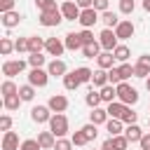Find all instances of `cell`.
<instances>
[{
  "label": "cell",
  "mask_w": 150,
  "mask_h": 150,
  "mask_svg": "<svg viewBox=\"0 0 150 150\" xmlns=\"http://www.w3.org/2000/svg\"><path fill=\"white\" fill-rule=\"evenodd\" d=\"M117 101L124 105H134V103H138V91L129 82H120L117 84Z\"/></svg>",
  "instance_id": "1"
},
{
  "label": "cell",
  "mask_w": 150,
  "mask_h": 150,
  "mask_svg": "<svg viewBox=\"0 0 150 150\" xmlns=\"http://www.w3.org/2000/svg\"><path fill=\"white\" fill-rule=\"evenodd\" d=\"M49 131H52L56 138H63V136L68 134V117H66L63 112L52 115V120H49Z\"/></svg>",
  "instance_id": "2"
},
{
  "label": "cell",
  "mask_w": 150,
  "mask_h": 150,
  "mask_svg": "<svg viewBox=\"0 0 150 150\" xmlns=\"http://www.w3.org/2000/svg\"><path fill=\"white\" fill-rule=\"evenodd\" d=\"M40 26H45V28H54V26H59L61 21H63V14H61V9H52V12H40Z\"/></svg>",
  "instance_id": "3"
},
{
  "label": "cell",
  "mask_w": 150,
  "mask_h": 150,
  "mask_svg": "<svg viewBox=\"0 0 150 150\" xmlns=\"http://www.w3.org/2000/svg\"><path fill=\"white\" fill-rule=\"evenodd\" d=\"M23 68H26V61H21V59H9V61L2 63V75H5L7 80H12L14 75L23 73Z\"/></svg>",
  "instance_id": "4"
},
{
  "label": "cell",
  "mask_w": 150,
  "mask_h": 150,
  "mask_svg": "<svg viewBox=\"0 0 150 150\" xmlns=\"http://www.w3.org/2000/svg\"><path fill=\"white\" fill-rule=\"evenodd\" d=\"M98 42H101L103 52H115V47H117V35H115V30H112V28H103L101 35H98Z\"/></svg>",
  "instance_id": "5"
},
{
  "label": "cell",
  "mask_w": 150,
  "mask_h": 150,
  "mask_svg": "<svg viewBox=\"0 0 150 150\" xmlns=\"http://www.w3.org/2000/svg\"><path fill=\"white\" fill-rule=\"evenodd\" d=\"M47 82H49L47 68H30V73H28V84H33V87H47Z\"/></svg>",
  "instance_id": "6"
},
{
  "label": "cell",
  "mask_w": 150,
  "mask_h": 150,
  "mask_svg": "<svg viewBox=\"0 0 150 150\" xmlns=\"http://www.w3.org/2000/svg\"><path fill=\"white\" fill-rule=\"evenodd\" d=\"M59 9H61V14H63V19H66V21H77V19H80V14H82V9L77 7V2H73V0H66Z\"/></svg>",
  "instance_id": "7"
},
{
  "label": "cell",
  "mask_w": 150,
  "mask_h": 150,
  "mask_svg": "<svg viewBox=\"0 0 150 150\" xmlns=\"http://www.w3.org/2000/svg\"><path fill=\"white\" fill-rule=\"evenodd\" d=\"M52 110H49V105H35L33 110H30V120L35 122V124H49V120H52Z\"/></svg>",
  "instance_id": "8"
},
{
  "label": "cell",
  "mask_w": 150,
  "mask_h": 150,
  "mask_svg": "<svg viewBox=\"0 0 150 150\" xmlns=\"http://www.w3.org/2000/svg\"><path fill=\"white\" fill-rule=\"evenodd\" d=\"M45 52L54 59H59L63 52H66V42L59 40V38H47V45H45Z\"/></svg>",
  "instance_id": "9"
},
{
  "label": "cell",
  "mask_w": 150,
  "mask_h": 150,
  "mask_svg": "<svg viewBox=\"0 0 150 150\" xmlns=\"http://www.w3.org/2000/svg\"><path fill=\"white\" fill-rule=\"evenodd\" d=\"M77 21H80V26H82V28H91L96 21H101V14H98L94 7H89V9H82V14H80V19H77Z\"/></svg>",
  "instance_id": "10"
},
{
  "label": "cell",
  "mask_w": 150,
  "mask_h": 150,
  "mask_svg": "<svg viewBox=\"0 0 150 150\" xmlns=\"http://www.w3.org/2000/svg\"><path fill=\"white\" fill-rule=\"evenodd\" d=\"M134 33H136V26H134L129 19L120 21V26L115 28V35H117V40H129V38H134Z\"/></svg>",
  "instance_id": "11"
},
{
  "label": "cell",
  "mask_w": 150,
  "mask_h": 150,
  "mask_svg": "<svg viewBox=\"0 0 150 150\" xmlns=\"http://www.w3.org/2000/svg\"><path fill=\"white\" fill-rule=\"evenodd\" d=\"M47 73H49V77H63V75L68 73V66H66V61H61V59H52V61L47 63Z\"/></svg>",
  "instance_id": "12"
},
{
  "label": "cell",
  "mask_w": 150,
  "mask_h": 150,
  "mask_svg": "<svg viewBox=\"0 0 150 150\" xmlns=\"http://www.w3.org/2000/svg\"><path fill=\"white\" fill-rule=\"evenodd\" d=\"M47 105H49V110H52L54 115H56V112H66V108H68V98H66L63 94H54V96H49Z\"/></svg>",
  "instance_id": "13"
},
{
  "label": "cell",
  "mask_w": 150,
  "mask_h": 150,
  "mask_svg": "<svg viewBox=\"0 0 150 150\" xmlns=\"http://www.w3.org/2000/svg\"><path fill=\"white\" fill-rule=\"evenodd\" d=\"M0 16H2L0 21H2V26H5V28H16V26L21 23V19H23V14H21V12H16V9L5 12V14H0Z\"/></svg>",
  "instance_id": "14"
},
{
  "label": "cell",
  "mask_w": 150,
  "mask_h": 150,
  "mask_svg": "<svg viewBox=\"0 0 150 150\" xmlns=\"http://www.w3.org/2000/svg\"><path fill=\"white\" fill-rule=\"evenodd\" d=\"M21 143H19V134L16 131H5L2 134V150H19Z\"/></svg>",
  "instance_id": "15"
},
{
  "label": "cell",
  "mask_w": 150,
  "mask_h": 150,
  "mask_svg": "<svg viewBox=\"0 0 150 150\" xmlns=\"http://www.w3.org/2000/svg\"><path fill=\"white\" fill-rule=\"evenodd\" d=\"M115 56H112V52H101L98 56H96V63H98V68H103V70H110V68H115Z\"/></svg>",
  "instance_id": "16"
},
{
  "label": "cell",
  "mask_w": 150,
  "mask_h": 150,
  "mask_svg": "<svg viewBox=\"0 0 150 150\" xmlns=\"http://www.w3.org/2000/svg\"><path fill=\"white\" fill-rule=\"evenodd\" d=\"M108 120H110V115H108L105 108H94V110L89 112V122L96 124V127H98V124H105Z\"/></svg>",
  "instance_id": "17"
},
{
  "label": "cell",
  "mask_w": 150,
  "mask_h": 150,
  "mask_svg": "<svg viewBox=\"0 0 150 150\" xmlns=\"http://www.w3.org/2000/svg\"><path fill=\"white\" fill-rule=\"evenodd\" d=\"M38 143L42 145V150H54L56 136H54L52 131H40V134H38Z\"/></svg>",
  "instance_id": "18"
},
{
  "label": "cell",
  "mask_w": 150,
  "mask_h": 150,
  "mask_svg": "<svg viewBox=\"0 0 150 150\" xmlns=\"http://www.w3.org/2000/svg\"><path fill=\"white\" fill-rule=\"evenodd\" d=\"M105 84H110V80H108V70H103V68L94 70V77H91V87H96V89H103Z\"/></svg>",
  "instance_id": "19"
},
{
  "label": "cell",
  "mask_w": 150,
  "mask_h": 150,
  "mask_svg": "<svg viewBox=\"0 0 150 150\" xmlns=\"http://www.w3.org/2000/svg\"><path fill=\"white\" fill-rule=\"evenodd\" d=\"M63 42H66V49H70V52H77V49L84 47L82 40H80V33H68V35L63 38Z\"/></svg>",
  "instance_id": "20"
},
{
  "label": "cell",
  "mask_w": 150,
  "mask_h": 150,
  "mask_svg": "<svg viewBox=\"0 0 150 150\" xmlns=\"http://www.w3.org/2000/svg\"><path fill=\"white\" fill-rule=\"evenodd\" d=\"M45 45L47 40H42L40 35H28V54H38V52H45Z\"/></svg>",
  "instance_id": "21"
},
{
  "label": "cell",
  "mask_w": 150,
  "mask_h": 150,
  "mask_svg": "<svg viewBox=\"0 0 150 150\" xmlns=\"http://www.w3.org/2000/svg\"><path fill=\"white\" fill-rule=\"evenodd\" d=\"M124 136L129 138V143H138V141L143 138V131H141L138 124H127V127H124Z\"/></svg>",
  "instance_id": "22"
},
{
  "label": "cell",
  "mask_w": 150,
  "mask_h": 150,
  "mask_svg": "<svg viewBox=\"0 0 150 150\" xmlns=\"http://www.w3.org/2000/svg\"><path fill=\"white\" fill-rule=\"evenodd\" d=\"M108 115L112 117V120H122V115H124V110H127V105L124 103H120V101H112V103H108Z\"/></svg>",
  "instance_id": "23"
},
{
  "label": "cell",
  "mask_w": 150,
  "mask_h": 150,
  "mask_svg": "<svg viewBox=\"0 0 150 150\" xmlns=\"http://www.w3.org/2000/svg\"><path fill=\"white\" fill-rule=\"evenodd\" d=\"M105 131L110 134V136H120V134H124V122L122 120H108L105 122Z\"/></svg>",
  "instance_id": "24"
},
{
  "label": "cell",
  "mask_w": 150,
  "mask_h": 150,
  "mask_svg": "<svg viewBox=\"0 0 150 150\" xmlns=\"http://www.w3.org/2000/svg\"><path fill=\"white\" fill-rule=\"evenodd\" d=\"M98 91H101L103 103H112V101H117V87H115V84H105V87L98 89Z\"/></svg>",
  "instance_id": "25"
},
{
  "label": "cell",
  "mask_w": 150,
  "mask_h": 150,
  "mask_svg": "<svg viewBox=\"0 0 150 150\" xmlns=\"http://www.w3.org/2000/svg\"><path fill=\"white\" fill-rule=\"evenodd\" d=\"M101 21H103V26H105V28H112V30L120 26V19H117V14H115V12H110V9L101 14Z\"/></svg>",
  "instance_id": "26"
},
{
  "label": "cell",
  "mask_w": 150,
  "mask_h": 150,
  "mask_svg": "<svg viewBox=\"0 0 150 150\" xmlns=\"http://www.w3.org/2000/svg\"><path fill=\"white\" fill-rule=\"evenodd\" d=\"M101 49H103V47H101V42L96 40V42H91V45H84V47H82V54H84L87 59H96V56L101 54Z\"/></svg>",
  "instance_id": "27"
},
{
  "label": "cell",
  "mask_w": 150,
  "mask_h": 150,
  "mask_svg": "<svg viewBox=\"0 0 150 150\" xmlns=\"http://www.w3.org/2000/svg\"><path fill=\"white\" fill-rule=\"evenodd\" d=\"M75 75H77L80 84H87V82H91L94 70H91V68H87V66H80V68H75Z\"/></svg>",
  "instance_id": "28"
},
{
  "label": "cell",
  "mask_w": 150,
  "mask_h": 150,
  "mask_svg": "<svg viewBox=\"0 0 150 150\" xmlns=\"http://www.w3.org/2000/svg\"><path fill=\"white\" fill-rule=\"evenodd\" d=\"M63 87H66L68 91H75V89L80 87V80H77L75 70H70V73H66V75H63Z\"/></svg>",
  "instance_id": "29"
},
{
  "label": "cell",
  "mask_w": 150,
  "mask_h": 150,
  "mask_svg": "<svg viewBox=\"0 0 150 150\" xmlns=\"http://www.w3.org/2000/svg\"><path fill=\"white\" fill-rule=\"evenodd\" d=\"M84 103H87V105H89L91 110H94V108H98V105L103 103V98H101V91H96V89H91V91H89V94L84 96Z\"/></svg>",
  "instance_id": "30"
},
{
  "label": "cell",
  "mask_w": 150,
  "mask_h": 150,
  "mask_svg": "<svg viewBox=\"0 0 150 150\" xmlns=\"http://www.w3.org/2000/svg\"><path fill=\"white\" fill-rule=\"evenodd\" d=\"M112 56H115L120 63H127V61H129V56H131V52H129V47H127V45H117V47H115V52H112Z\"/></svg>",
  "instance_id": "31"
},
{
  "label": "cell",
  "mask_w": 150,
  "mask_h": 150,
  "mask_svg": "<svg viewBox=\"0 0 150 150\" xmlns=\"http://www.w3.org/2000/svg\"><path fill=\"white\" fill-rule=\"evenodd\" d=\"M0 94H2V98H7V96H14V94H19V87H16L12 80H5V82L0 84Z\"/></svg>",
  "instance_id": "32"
},
{
  "label": "cell",
  "mask_w": 150,
  "mask_h": 150,
  "mask_svg": "<svg viewBox=\"0 0 150 150\" xmlns=\"http://www.w3.org/2000/svg\"><path fill=\"white\" fill-rule=\"evenodd\" d=\"M21 103H23V101H21V96H19V94L2 98V105H5V110H19V105H21Z\"/></svg>",
  "instance_id": "33"
},
{
  "label": "cell",
  "mask_w": 150,
  "mask_h": 150,
  "mask_svg": "<svg viewBox=\"0 0 150 150\" xmlns=\"http://www.w3.org/2000/svg\"><path fill=\"white\" fill-rule=\"evenodd\" d=\"M45 61H47V56H45L42 52H38V54H28V66H30V68H42Z\"/></svg>",
  "instance_id": "34"
},
{
  "label": "cell",
  "mask_w": 150,
  "mask_h": 150,
  "mask_svg": "<svg viewBox=\"0 0 150 150\" xmlns=\"http://www.w3.org/2000/svg\"><path fill=\"white\" fill-rule=\"evenodd\" d=\"M19 96H21V101H33L35 98V87L33 84H21L19 87Z\"/></svg>",
  "instance_id": "35"
},
{
  "label": "cell",
  "mask_w": 150,
  "mask_h": 150,
  "mask_svg": "<svg viewBox=\"0 0 150 150\" xmlns=\"http://www.w3.org/2000/svg\"><path fill=\"white\" fill-rule=\"evenodd\" d=\"M35 7L40 12H52V9H59L56 7V0H35Z\"/></svg>",
  "instance_id": "36"
},
{
  "label": "cell",
  "mask_w": 150,
  "mask_h": 150,
  "mask_svg": "<svg viewBox=\"0 0 150 150\" xmlns=\"http://www.w3.org/2000/svg\"><path fill=\"white\" fill-rule=\"evenodd\" d=\"M12 52H14V42H12L9 38H2V40H0V54H2V56H9Z\"/></svg>",
  "instance_id": "37"
},
{
  "label": "cell",
  "mask_w": 150,
  "mask_h": 150,
  "mask_svg": "<svg viewBox=\"0 0 150 150\" xmlns=\"http://www.w3.org/2000/svg\"><path fill=\"white\" fill-rule=\"evenodd\" d=\"M120 75H122V82H127L129 77H134V66L131 63H120Z\"/></svg>",
  "instance_id": "38"
},
{
  "label": "cell",
  "mask_w": 150,
  "mask_h": 150,
  "mask_svg": "<svg viewBox=\"0 0 150 150\" xmlns=\"http://www.w3.org/2000/svg\"><path fill=\"white\" fill-rule=\"evenodd\" d=\"M80 131H82V134L87 136V141H94V138L98 136V131H96V124H91V122H87V124H84V127H82Z\"/></svg>",
  "instance_id": "39"
},
{
  "label": "cell",
  "mask_w": 150,
  "mask_h": 150,
  "mask_svg": "<svg viewBox=\"0 0 150 150\" xmlns=\"http://www.w3.org/2000/svg\"><path fill=\"white\" fill-rule=\"evenodd\" d=\"M112 138V145H115V150H127V145H129V138L124 136V134H120V136H110Z\"/></svg>",
  "instance_id": "40"
},
{
  "label": "cell",
  "mask_w": 150,
  "mask_h": 150,
  "mask_svg": "<svg viewBox=\"0 0 150 150\" xmlns=\"http://www.w3.org/2000/svg\"><path fill=\"white\" fill-rule=\"evenodd\" d=\"M19 150H42V145L38 143V138H26V141H21Z\"/></svg>",
  "instance_id": "41"
},
{
  "label": "cell",
  "mask_w": 150,
  "mask_h": 150,
  "mask_svg": "<svg viewBox=\"0 0 150 150\" xmlns=\"http://www.w3.org/2000/svg\"><path fill=\"white\" fill-rule=\"evenodd\" d=\"M14 52H19V54L30 52V49H28V38H16V40H14Z\"/></svg>",
  "instance_id": "42"
},
{
  "label": "cell",
  "mask_w": 150,
  "mask_h": 150,
  "mask_svg": "<svg viewBox=\"0 0 150 150\" xmlns=\"http://www.w3.org/2000/svg\"><path fill=\"white\" fill-rule=\"evenodd\" d=\"M134 9H136L134 0H120V12L122 14H134Z\"/></svg>",
  "instance_id": "43"
},
{
  "label": "cell",
  "mask_w": 150,
  "mask_h": 150,
  "mask_svg": "<svg viewBox=\"0 0 150 150\" xmlns=\"http://www.w3.org/2000/svg\"><path fill=\"white\" fill-rule=\"evenodd\" d=\"M80 40H82V45H91V42H96L91 28H82V30H80Z\"/></svg>",
  "instance_id": "44"
},
{
  "label": "cell",
  "mask_w": 150,
  "mask_h": 150,
  "mask_svg": "<svg viewBox=\"0 0 150 150\" xmlns=\"http://www.w3.org/2000/svg\"><path fill=\"white\" fill-rule=\"evenodd\" d=\"M108 80H110V84H115V87L122 82V75H120V68H117V66L108 70Z\"/></svg>",
  "instance_id": "45"
},
{
  "label": "cell",
  "mask_w": 150,
  "mask_h": 150,
  "mask_svg": "<svg viewBox=\"0 0 150 150\" xmlns=\"http://www.w3.org/2000/svg\"><path fill=\"white\" fill-rule=\"evenodd\" d=\"M136 117H138V115L131 110V105H127V110H124V115H122V122H124V124H136Z\"/></svg>",
  "instance_id": "46"
},
{
  "label": "cell",
  "mask_w": 150,
  "mask_h": 150,
  "mask_svg": "<svg viewBox=\"0 0 150 150\" xmlns=\"http://www.w3.org/2000/svg\"><path fill=\"white\" fill-rule=\"evenodd\" d=\"M75 145H73V141L70 138H56V145H54V150H73Z\"/></svg>",
  "instance_id": "47"
},
{
  "label": "cell",
  "mask_w": 150,
  "mask_h": 150,
  "mask_svg": "<svg viewBox=\"0 0 150 150\" xmlns=\"http://www.w3.org/2000/svg\"><path fill=\"white\" fill-rule=\"evenodd\" d=\"M70 141H73V145H87V143H89V141H87V136H84L80 129H77V131L70 136Z\"/></svg>",
  "instance_id": "48"
},
{
  "label": "cell",
  "mask_w": 150,
  "mask_h": 150,
  "mask_svg": "<svg viewBox=\"0 0 150 150\" xmlns=\"http://www.w3.org/2000/svg\"><path fill=\"white\" fill-rule=\"evenodd\" d=\"M134 77H141V80H148V77H150V70L136 63V66H134Z\"/></svg>",
  "instance_id": "49"
},
{
  "label": "cell",
  "mask_w": 150,
  "mask_h": 150,
  "mask_svg": "<svg viewBox=\"0 0 150 150\" xmlns=\"http://www.w3.org/2000/svg\"><path fill=\"white\" fill-rule=\"evenodd\" d=\"M0 131H12V117L9 115H2L0 117Z\"/></svg>",
  "instance_id": "50"
},
{
  "label": "cell",
  "mask_w": 150,
  "mask_h": 150,
  "mask_svg": "<svg viewBox=\"0 0 150 150\" xmlns=\"http://www.w3.org/2000/svg\"><path fill=\"white\" fill-rule=\"evenodd\" d=\"M14 5H16V0H0V14L12 12V9H14Z\"/></svg>",
  "instance_id": "51"
},
{
  "label": "cell",
  "mask_w": 150,
  "mask_h": 150,
  "mask_svg": "<svg viewBox=\"0 0 150 150\" xmlns=\"http://www.w3.org/2000/svg\"><path fill=\"white\" fill-rule=\"evenodd\" d=\"M94 9H96L98 14L108 12V0H94Z\"/></svg>",
  "instance_id": "52"
},
{
  "label": "cell",
  "mask_w": 150,
  "mask_h": 150,
  "mask_svg": "<svg viewBox=\"0 0 150 150\" xmlns=\"http://www.w3.org/2000/svg\"><path fill=\"white\" fill-rule=\"evenodd\" d=\"M138 148H141V150H150V131L143 134V138L138 141Z\"/></svg>",
  "instance_id": "53"
},
{
  "label": "cell",
  "mask_w": 150,
  "mask_h": 150,
  "mask_svg": "<svg viewBox=\"0 0 150 150\" xmlns=\"http://www.w3.org/2000/svg\"><path fill=\"white\" fill-rule=\"evenodd\" d=\"M136 63H138V66H143V68H148V70H150V54H141V56H138V61H136Z\"/></svg>",
  "instance_id": "54"
},
{
  "label": "cell",
  "mask_w": 150,
  "mask_h": 150,
  "mask_svg": "<svg viewBox=\"0 0 150 150\" xmlns=\"http://www.w3.org/2000/svg\"><path fill=\"white\" fill-rule=\"evenodd\" d=\"M75 2H77L80 9H89V7H94V0H75Z\"/></svg>",
  "instance_id": "55"
},
{
  "label": "cell",
  "mask_w": 150,
  "mask_h": 150,
  "mask_svg": "<svg viewBox=\"0 0 150 150\" xmlns=\"http://www.w3.org/2000/svg\"><path fill=\"white\" fill-rule=\"evenodd\" d=\"M101 150H115V145H112V138L108 136L105 141H103V145H101Z\"/></svg>",
  "instance_id": "56"
},
{
  "label": "cell",
  "mask_w": 150,
  "mask_h": 150,
  "mask_svg": "<svg viewBox=\"0 0 150 150\" xmlns=\"http://www.w3.org/2000/svg\"><path fill=\"white\" fill-rule=\"evenodd\" d=\"M143 9H145V12H150V0H143Z\"/></svg>",
  "instance_id": "57"
},
{
  "label": "cell",
  "mask_w": 150,
  "mask_h": 150,
  "mask_svg": "<svg viewBox=\"0 0 150 150\" xmlns=\"http://www.w3.org/2000/svg\"><path fill=\"white\" fill-rule=\"evenodd\" d=\"M145 89H148V91H150V77H148V80H145Z\"/></svg>",
  "instance_id": "58"
},
{
  "label": "cell",
  "mask_w": 150,
  "mask_h": 150,
  "mask_svg": "<svg viewBox=\"0 0 150 150\" xmlns=\"http://www.w3.org/2000/svg\"><path fill=\"white\" fill-rule=\"evenodd\" d=\"M148 127H150V120H148Z\"/></svg>",
  "instance_id": "59"
},
{
  "label": "cell",
  "mask_w": 150,
  "mask_h": 150,
  "mask_svg": "<svg viewBox=\"0 0 150 150\" xmlns=\"http://www.w3.org/2000/svg\"><path fill=\"white\" fill-rule=\"evenodd\" d=\"M148 110H150V108H148Z\"/></svg>",
  "instance_id": "60"
},
{
  "label": "cell",
  "mask_w": 150,
  "mask_h": 150,
  "mask_svg": "<svg viewBox=\"0 0 150 150\" xmlns=\"http://www.w3.org/2000/svg\"><path fill=\"white\" fill-rule=\"evenodd\" d=\"M63 2H66V0H63Z\"/></svg>",
  "instance_id": "61"
}]
</instances>
